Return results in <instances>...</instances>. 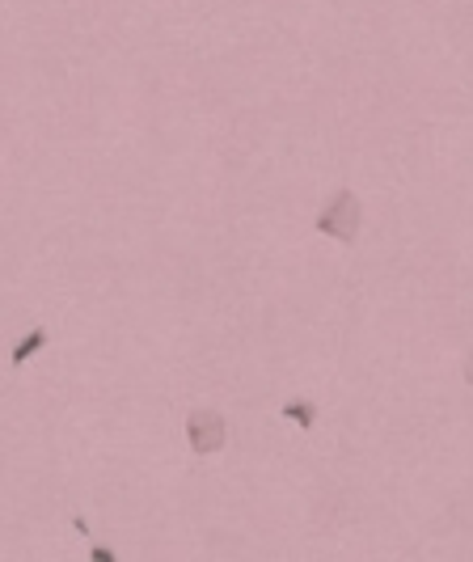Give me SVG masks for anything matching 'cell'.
<instances>
[{
  "label": "cell",
  "mask_w": 473,
  "mask_h": 562,
  "mask_svg": "<svg viewBox=\"0 0 473 562\" xmlns=\"http://www.w3.org/2000/svg\"><path fill=\"white\" fill-rule=\"evenodd\" d=\"M89 554H93V562H119V554L110 550V546H93Z\"/></svg>",
  "instance_id": "obj_5"
},
{
  "label": "cell",
  "mask_w": 473,
  "mask_h": 562,
  "mask_svg": "<svg viewBox=\"0 0 473 562\" xmlns=\"http://www.w3.org/2000/svg\"><path fill=\"white\" fill-rule=\"evenodd\" d=\"M186 444H191L195 457H216L224 444H229V423H224L220 410L199 406L186 415Z\"/></svg>",
  "instance_id": "obj_2"
},
{
  "label": "cell",
  "mask_w": 473,
  "mask_h": 562,
  "mask_svg": "<svg viewBox=\"0 0 473 562\" xmlns=\"http://www.w3.org/2000/svg\"><path fill=\"white\" fill-rule=\"evenodd\" d=\"M43 347H47V330H43V326H30V330L22 334V339H17V347H13V355H9V364H13V368H26Z\"/></svg>",
  "instance_id": "obj_3"
},
{
  "label": "cell",
  "mask_w": 473,
  "mask_h": 562,
  "mask_svg": "<svg viewBox=\"0 0 473 562\" xmlns=\"http://www.w3.org/2000/svg\"><path fill=\"white\" fill-rule=\"evenodd\" d=\"M465 385H469V389H473V351H469V355H465Z\"/></svg>",
  "instance_id": "obj_6"
},
{
  "label": "cell",
  "mask_w": 473,
  "mask_h": 562,
  "mask_svg": "<svg viewBox=\"0 0 473 562\" xmlns=\"http://www.w3.org/2000/svg\"><path fill=\"white\" fill-rule=\"evenodd\" d=\"M313 229L321 237L343 241V246H351V241L359 237V229H364V203H359V195L351 191V186H338V191L321 203V212L313 216Z\"/></svg>",
  "instance_id": "obj_1"
},
{
  "label": "cell",
  "mask_w": 473,
  "mask_h": 562,
  "mask_svg": "<svg viewBox=\"0 0 473 562\" xmlns=\"http://www.w3.org/2000/svg\"><path fill=\"white\" fill-rule=\"evenodd\" d=\"M279 415L288 419V423H296V427H305V432H313V427H317V406H313V402H305V398L283 402V406H279Z\"/></svg>",
  "instance_id": "obj_4"
}]
</instances>
